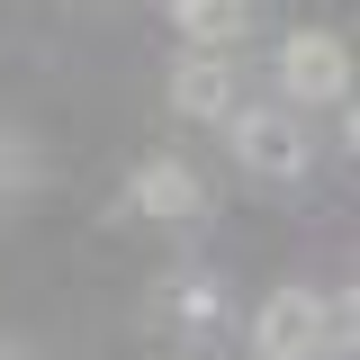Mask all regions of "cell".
<instances>
[{"instance_id":"6da1fadb","label":"cell","mask_w":360,"mask_h":360,"mask_svg":"<svg viewBox=\"0 0 360 360\" xmlns=\"http://www.w3.org/2000/svg\"><path fill=\"white\" fill-rule=\"evenodd\" d=\"M252 360H315L324 352V333H333V307H324V288L307 279H279L262 307H252Z\"/></svg>"},{"instance_id":"7a4b0ae2","label":"cell","mask_w":360,"mask_h":360,"mask_svg":"<svg viewBox=\"0 0 360 360\" xmlns=\"http://www.w3.org/2000/svg\"><path fill=\"white\" fill-rule=\"evenodd\" d=\"M234 162L262 180V189H288V180H307L315 144H307V127H297L288 108H243V117H234Z\"/></svg>"},{"instance_id":"3957f363","label":"cell","mask_w":360,"mask_h":360,"mask_svg":"<svg viewBox=\"0 0 360 360\" xmlns=\"http://www.w3.org/2000/svg\"><path fill=\"white\" fill-rule=\"evenodd\" d=\"M279 90L297 99V108H333L342 90H352V54L333 27H297V37L279 45Z\"/></svg>"},{"instance_id":"277c9868","label":"cell","mask_w":360,"mask_h":360,"mask_svg":"<svg viewBox=\"0 0 360 360\" xmlns=\"http://www.w3.org/2000/svg\"><path fill=\"white\" fill-rule=\"evenodd\" d=\"M127 207L153 217V225H189V217H207V180L189 172V162H172V153H153V162H135Z\"/></svg>"},{"instance_id":"5b68a950","label":"cell","mask_w":360,"mask_h":360,"mask_svg":"<svg viewBox=\"0 0 360 360\" xmlns=\"http://www.w3.org/2000/svg\"><path fill=\"white\" fill-rule=\"evenodd\" d=\"M172 108L198 117V127H207V117H234V108H243L234 63H225V54H180V63H172Z\"/></svg>"},{"instance_id":"8992f818","label":"cell","mask_w":360,"mask_h":360,"mask_svg":"<svg viewBox=\"0 0 360 360\" xmlns=\"http://www.w3.org/2000/svg\"><path fill=\"white\" fill-rule=\"evenodd\" d=\"M172 27L198 45V54H225V45L252 27V0H172Z\"/></svg>"},{"instance_id":"52a82bcc","label":"cell","mask_w":360,"mask_h":360,"mask_svg":"<svg viewBox=\"0 0 360 360\" xmlns=\"http://www.w3.org/2000/svg\"><path fill=\"white\" fill-rule=\"evenodd\" d=\"M27 180H37V144H27L18 127H0V198H9V189H27Z\"/></svg>"},{"instance_id":"ba28073f","label":"cell","mask_w":360,"mask_h":360,"mask_svg":"<svg viewBox=\"0 0 360 360\" xmlns=\"http://www.w3.org/2000/svg\"><path fill=\"white\" fill-rule=\"evenodd\" d=\"M0 360H37V352H18V342H0Z\"/></svg>"}]
</instances>
